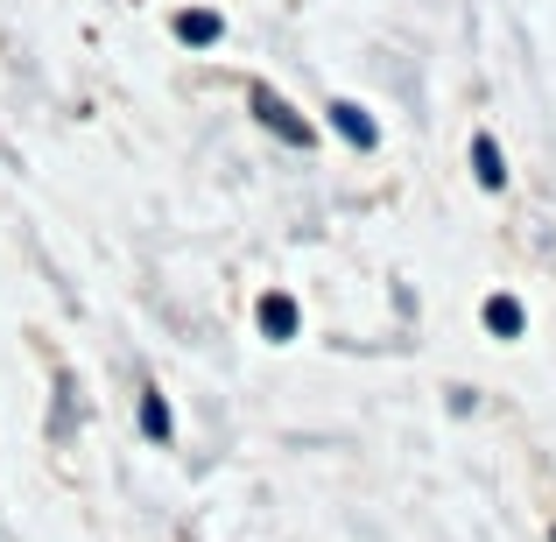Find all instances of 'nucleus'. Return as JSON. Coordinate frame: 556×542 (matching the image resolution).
<instances>
[{
  "label": "nucleus",
  "instance_id": "obj_5",
  "mask_svg": "<svg viewBox=\"0 0 556 542\" xmlns=\"http://www.w3.org/2000/svg\"><path fill=\"white\" fill-rule=\"evenodd\" d=\"M472 177L486 184V190L507 184V163H501V149H493V135H472Z\"/></svg>",
  "mask_w": 556,
  "mask_h": 542
},
{
  "label": "nucleus",
  "instance_id": "obj_2",
  "mask_svg": "<svg viewBox=\"0 0 556 542\" xmlns=\"http://www.w3.org/2000/svg\"><path fill=\"white\" fill-rule=\"evenodd\" d=\"M331 127H339L353 149H374V141H380V127L367 121V106H353V99H331Z\"/></svg>",
  "mask_w": 556,
  "mask_h": 542
},
{
  "label": "nucleus",
  "instance_id": "obj_1",
  "mask_svg": "<svg viewBox=\"0 0 556 542\" xmlns=\"http://www.w3.org/2000/svg\"><path fill=\"white\" fill-rule=\"evenodd\" d=\"M254 113H261V127H275V135L289 141V149H317V127H303V121H296V106H289L282 92L254 85Z\"/></svg>",
  "mask_w": 556,
  "mask_h": 542
},
{
  "label": "nucleus",
  "instance_id": "obj_6",
  "mask_svg": "<svg viewBox=\"0 0 556 542\" xmlns=\"http://www.w3.org/2000/svg\"><path fill=\"white\" fill-rule=\"evenodd\" d=\"M521 325H529V317H521L515 297H486V331L493 339H521Z\"/></svg>",
  "mask_w": 556,
  "mask_h": 542
},
{
  "label": "nucleus",
  "instance_id": "obj_3",
  "mask_svg": "<svg viewBox=\"0 0 556 542\" xmlns=\"http://www.w3.org/2000/svg\"><path fill=\"white\" fill-rule=\"evenodd\" d=\"M218 36H226V22H218L212 8H190V14H177V42H190V50H212Z\"/></svg>",
  "mask_w": 556,
  "mask_h": 542
},
{
  "label": "nucleus",
  "instance_id": "obj_7",
  "mask_svg": "<svg viewBox=\"0 0 556 542\" xmlns=\"http://www.w3.org/2000/svg\"><path fill=\"white\" fill-rule=\"evenodd\" d=\"M169 430H177V423H169V402L163 394H141V437H149V444H169Z\"/></svg>",
  "mask_w": 556,
  "mask_h": 542
},
{
  "label": "nucleus",
  "instance_id": "obj_4",
  "mask_svg": "<svg viewBox=\"0 0 556 542\" xmlns=\"http://www.w3.org/2000/svg\"><path fill=\"white\" fill-rule=\"evenodd\" d=\"M296 325H303L296 297H261V331L268 339H296Z\"/></svg>",
  "mask_w": 556,
  "mask_h": 542
}]
</instances>
